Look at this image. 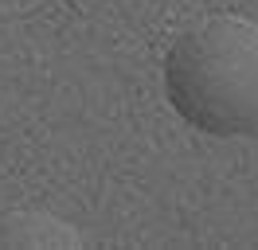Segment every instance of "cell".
Returning <instances> with one entry per match:
<instances>
[{
    "label": "cell",
    "mask_w": 258,
    "mask_h": 250,
    "mask_svg": "<svg viewBox=\"0 0 258 250\" xmlns=\"http://www.w3.org/2000/svg\"><path fill=\"white\" fill-rule=\"evenodd\" d=\"M164 94L200 133H258V20L215 12L184 28L164 55Z\"/></svg>",
    "instance_id": "1"
},
{
    "label": "cell",
    "mask_w": 258,
    "mask_h": 250,
    "mask_svg": "<svg viewBox=\"0 0 258 250\" xmlns=\"http://www.w3.org/2000/svg\"><path fill=\"white\" fill-rule=\"evenodd\" d=\"M86 238L75 223L59 219L55 211H43V207H12V211H0V246H82Z\"/></svg>",
    "instance_id": "2"
}]
</instances>
